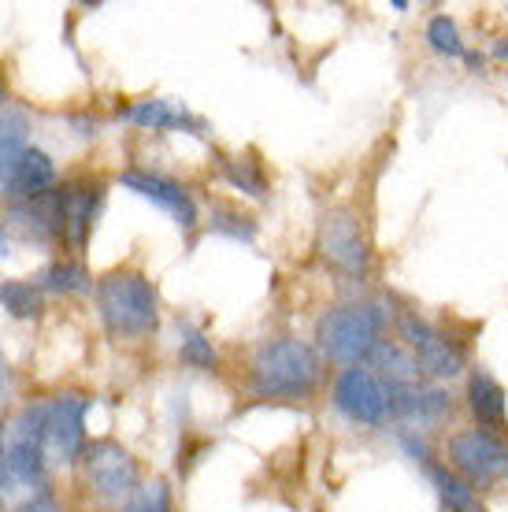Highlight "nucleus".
I'll return each mask as SVG.
<instances>
[{"mask_svg": "<svg viewBox=\"0 0 508 512\" xmlns=\"http://www.w3.org/2000/svg\"><path fill=\"white\" fill-rule=\"evenodd\" d=\"M323 379L327 360L305 338H267L249 360V394L256 401H312Z\"/></svg>", "mask_w": 508, "mask_h": 512, "instance_id": "1", "label": "nucleus"}, {"mask_svg": "<svg viewBox=\"0 0 508 512\" xmlns=\"http://www.w3.org/2000/svg\"><path fill=\"white\" fill-rule=\"evenodd\" d=\"M394 312L379 301H342L316 320V349L338 368H368L375 349L390 338Z\"/></svg>", "mask_w": 508, "mask_h": 512, "instance_id": "2", "label": "nucleus"}, {"mask_svg": "<svg viewBox=\"0 0 508 512\" xmlns=\"http://www.w3.org/2000/svg\"><path fill=\"white\" fill-rule=\"evenodd\" d=\"M104 331L123 342H138L160 327V294L141 271L115 268L93 282Z\"/></svg>", "mask_w": 508, "mask_h": 512, "instance_id": "3", "label": "nucleus"}, {"mask_svg": "<svg viewBox=\"0 0 508 512\" xmlns=\"http://www.w3.org/2000/svg\"><path fill=\"white\" fill-rule=\"evenodd\" d=\"M394 338L431 383H453L468 368V346L442 323L427 320L420 308H394Z\"/></svg>", "mask_w": 508, "mask_h": 512, "instance_id": "4", "label": "nucleus"}, {"mask_svg": "<svg viewBox=\"0 0 508 512\" xmlns=\"http://www.w3.org/2000/svg\"><path fill=\"white\" fill-rule=\"evenodd\" d=\"M316 253L327 268L353 282H368L375 271V249H371L364 219L353 205H334L319 216Z\"/></svg>", "mask_w": 508, "mask_h": 512, "instance_id": "5", "label": "nucleus"}, {"mask_svg": "<svg viewBox=\"0 0 508 512\" xmlns=\"http://www.w3.org/2000/svg\"><path fill=\"white\" fill-rule=\"evenodd\" d=\"M442 461L475 490H494L508 483V435L483 427H457L445 435Z\"/></svg>", "mask_w": 508, "mask_h": 512, "instance_id": "6", "label": "nucleus"}, {"mask_svg": "<svg viewBox=\"0 0 508 512\" xmlns=\"http://www.w3.org/2000/svg\"><path fill=\"white\" fill-rule=\"evenodd\" d=\"M331 405L356 427H390V383L371 368H338L331 383Z\"/></svg>", "mask_w": 508, "mask_h": 512, "instance_id": "7", "label": "nucleus"}, {"mask_svg": "<svg viewBox=\"0 0 508 512\" xmlns=\"http://www.w3.org/2000/svg\"><path fill=\"white\" fill-rule=\"evenodd\" d=\"M89 490L104 505H127L130 494L141 487V464L127 446H119L115 438H97L82 453Z\"/></svg>", "mask_w": 508, "mask_h": 512, "instance_id": "8", "label": "nucleus"}, {"mask_svg": "<svg viewBox=\"0 0 508 512\" xmlns=\"http://www.w3.org/2000/svg\"><path fill=\"white\" fill-rule=\"evenodd\" d=\"M390 412H394V427L405 431H434L445 427L457 412V401L449 394V386L431 383V379H416V383H390Z\"/></svg>", "mask_w": 508, "mask_h": 512, "instance_id": "9", "label": "nucleus"}, {"mask_svg": "<svg viewBox=\"0 0 508 512\" xmlns=\"http://www.w3.org/2000/svg\"><path fill=\"white\" fill-rule=\"evenodd\" d=\"M93 409L89 394H56L45 401V453L52 461H82L86 453V412Z\"/></svg>", "mask_w": 508, "mask_h": 512, "instance_id": "10", "label": "nucleus"}, {"mask_svg": "<svg viewBox=\"0 0 508 512\" xmlns=\"http://www.w3.org/2000/svg\"><path fill=\"white\" fill-rule=\"evenodd\" d=\"M104 201L101 182H71V186H60V190L49 193V208L52 219H56V234L60 242L71 245V249H86L89 231L97 223V208Z\"/></svg>", "mask_w": 508, "mask_h": 512, "instance_id": "11", "label": "nucleus"}, {"mask_svg": "<svg viewBox=\"0 0 508 512\" xmlns=\"http://www.w3.org/2000/svg\"><path fill=\"white\" fill-rule=\"evenodd\" d=\"M119 182H123L127 190L138 193V197H145V201H153L156 208H164L167 216L175 219L186 234L197 227V205H193L190 190H186L182 182L167 179V175H160V171H145V167H130V171H123Z\"/></svg>", "mask_w": 508, "mask_h": 512, "instance_id": "12", "label": "nucleus"}, {"mask_svg": "<svg viewBox=\"0 0 508 512\" xmlns=\"http://www.w3.org/2000/svg\"><path fill=\"white\" fill-rule=\"evenodd\" d=\"M464 409L471 416V427L497 431V435L508 431V390L494 372L471 368L464 379Z\"/></svg>", "mask_w": 508, "mask_h": 512, "instance_id": "13", "label": "nucleus"}, {"mask_svg": "<svg viewBox=\"0 0 508 512\" xmlns=\"http://www.w3.org/2000/svg\"><path fill=\"white\" fill-rule=\"evenodd\" d=\"M49 190H56V164L38 145H30L8 171H0V193L15 201H38Z\"/></svg>", "mask_w": 508, "mask_h": 512, "instance_id": "14", "label": "nucleus"}, {"mask_svg": "<svg viewBox=\"0 0 508 512\" xmlns=\"http://www.w3.org/2000/svg\"><path fill=\"white\" fill-rule=\"evenodd\" d=\"M119 116L141 130H178V134H204V130H208V123H204L201 116H193L186 104L164 101V97L134 101V104H127Z\"/></svg>", "mask_w": 508, "mask_h": 512, "instance_id": "15", "label": "nucleus"}, {"mask_svg": "<svg viewBox=\"0 0 508 512\" xmlns=\"http://www.w3.org/2000/svg\"><path fill=\"white\" fill-rule=\"evenodd\" d=\"M423 475H427V483H431L434 494H438L442 512H490L483 494L471 487L468 479H460L445 461H431L423 468Z\"/></svg>", "mask_w": 508, "mask_h": 512, "instance_id": "16", "label": "nucleus"}, {"mask_svg": "<svg viewBox=\"0 0 508 512\" xmlns=\"http://www.w3.org/2000/svg\"><path fill=\"white\" fill-rule=\"evenodd\" d=\"M223 179L234 186V190H242L245 197H253V201H267V190H271V182L264 175V164L256 160L253 153L245 156H223Z\"/></svg>", "mask_w": 508, "mask_h": 512, "instance_id": "17", "label": "nucleus"}, {"mask_svg": "<svg viewBox=\"0 0 508 512\" xmlns=\"http://www.w3.org/2000/svg\"><path fill=\"white\" fill-rule=\"evenodd\" d=\"M38 290H49V294H86V290H93V279L86 275L82 264L60 260V264H49V268L41 271Z\"/></svg>", "mask_w": 508, "mask_h": 512, "instance_id": "18", "label": "nucleus"}, {"mask_svg": "<svg viewBox=\"0 0 508 512\" xmlns=\"http://www.w3.org/2000/svg\"><path fill=\"white\" fill-rule=\"evenodd\" d=\"M26 149H30L26 116L23 112H4V116H0V171H8Z\"/></svg>", "mask_w": 508, "mask_h": 512, "instance_id": "19", "label": "nucleus"}, {"mask_svg": "<svg viewBox=\"0 0 508 512\" xmlns=\"http://www.w3.org/2000/svg\"><path fill=\"white\" fill-rule=\"evenodd\" d=\"M178 357L186 368H197V372H216L219 353L212 346V338L197 327H182V342H178Z\"/></svg>", "mask_w": 508, "mask_h": 512, "instance_id": "20", "label": "nucleus"}, {"mask_svg": "<svg viewBox=\"0 0 508 512\" xmlns=\"http://www.w3.org/2000/svg\"><path fill=\"white\" fill-rule=\"evenodd\" d=\"M427 49L438 52V56L468 60V45H464L457 23H453L449 15H431V23H427Z\"/></svg>", "mask_w": 508, "mask_h": 512, "instance_id": "21", "label": "nucleus"}, {"mask_svg": "<svg viewBox=\"0 0 508 512\" xmlns=\"http://www.w3.org/2000/svg\"><path fill=\"white\" fill-rule=\"evenodd\" d=\"M0 305L8 308L15 320H34L41 312L38 286H34V282H19V279L0 282Z\"/></svg>", "mask_w": 508, "mask_h": 512, "instance_id": "22", "label": "nucleus"}, {"mask_svg": "<svg viewBox=\"0 0 508 512\" xmlns=\"http://www.w3.org/2000/svg\"><path fill=\"white\" fill-rule=\"evenodd\" d=\"M119 512H175V498L167 479H149L130 494L127 505H119Z\"/></svg>", "mask_w": 508, "mask_h": 512, "instance_id": "23", "label": "nucleus"}, {"mask_svg": "<svg viewBox=\"0 0 508 512\" xmlns=\"http://www.w3.org/2000/svg\"><path fill=\"white\" fill-rule=\"evenodd\" d=\"M212 231L227 234L234 242H253L256 219L245 216V212H234V208H216V212H212Z\"/></svg>", "mask_w": 508, "mask_h": 512, "instance_id": "24", "label": "nucleus"}, {"mask_svg": "<svg viewBox=\"0 0 508 512\" xmlns=\"http://www.w3.org/2000/svg\"><path fill=\"white\" fill-rule=\"evenodd\" d=\"M19 512H64V509H60V501H56V494H52V490L41 487V490H34L23 505H19Z\"/></svg>", "mask_w": 508, "mask_h": 512, "instance_id": "25", "label": "nucleus"}, {"mask_svg": "<svg viewBox=\"0 0 508 512\" xmlns=\"http://www.w3.org/2000/svg\"><path fill=\"white\" fill-rule=\"evenodd\" d=\"M4 256H8V223L0 219V260H4Z\"/></svg>", "mask_w": 508, "mask_h": 512, "instance_id": "26", "label": "nucleus"}, {"mask_svg": "<svg viewBox=\"0 0 508 512\" xmlns=\"http://www.w3.org/2000/svg\"><path fill=\"white\" fill-rule=\"evenodd\" d=\"M494 56H497V60H508V38L494 41Z\"/></svg>", "mask_w": 508, "mask_h": 512, "instance_id": "27", "label": "nucleus"}, {"mask_svg": "<svg viewBox=\"0 0 508 512\" xmlns=\"http://www.w3.org/2000/svg\"><path fill=\"white\" fill-rule=\"evenodd\" d=\"M4 101H8V90H4V86H0V108H4Z\"/></svg>", "mask_w": 508, "mask_h": 512, "instance_id": "28", "label": "nucleus"}, {"mask_svg": "<svg viewBox=\"0 0 508 512\" xmlns=\"http://www.w3.org/2000/svg\"><path fill=\"white\" fill-rule=\"evenodd\" d=\"M0 379H4V357H0Z\"/></svg>", "mask_w": 508, "mask_h": 512, "instance_id": "29", "label": "nucleus"}]
</instances>
